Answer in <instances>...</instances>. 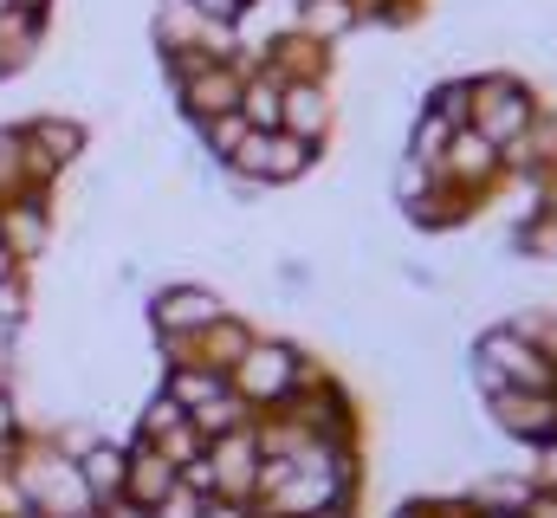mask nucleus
Segmentation results:
<instances>
[{"label":"nucleus","instance_id":"nucleus-8","mask_svg":"<svg viewBox=\"0 0 557 518\" xmlns=\"http://www.w3.org/2000/svg\"><path fill=\"white\" fill-rule=\"evenodd\" d=\"M20 486L46 506L52 518H91V493H85V480H78V460H59V467H39V473H20Z\"/></svg>","mask_w":557,"mask_h":518},{"label":"nucleus","instance_id":"nucleus-16","mask_svg":"<svg viewBox=\"0 0 557 518\" xmlns=\"http://www.w3.org/2000/svg\"><path fill=\"white\" fill-rule=\"evenodd\" d=\"M247 136H253V124H247L240 111H221V118H208V124H201V143H208V156H214V162H227Z\"/></svg>","mask_w":557,"mask_h":518},{"label":"nucleus","instance_id":"nucleus-24","mask_svg":"<svg viewBox=\"0 0 557 518\" xmlns=\"http://www.w3.org/2000/svg\"><path fill=\"white\" fill-rule=\"evenodd\" d=\"M7 7H13V0H0V13H7Z\"/></svg>","mask_w":557,"mask_h":518},{"label":"nucleus","instance_id":"nucleus-15","mask_svg":"<svg viewBox=\"0 0 557 518\" xmlns=\"http://www.w3.org/2000/svg\"><path fill=\"white\" fill-rule=\"evenodd\" d=\"M428 118H441L447 130H467L473 124V78H447L428 91Z\"/></svg>","mask_w":557,"mask_h":518},{"label":"nucleus","instance_id":"nucleus-1","mask_svg":"<svg viewBox=\"0 0 557 518\" xmlns=\"http://www.w3.org/2000/svg\"><path fill=\"white\" fill-rule=\"evenodd\" d=\"M305 377H311V370H305V357H298L292 344H278V337L273 344H260V337H253L247 357L227 370V388H234L247 408H260V402H273L278 408V402H292V388L305 383Z\"/></svg>","mask_w":557,"mask_h":518},{"label":"nucleus","instance_id":"nucleus-4","mask_svg":"<svg viewBox=\"0 0 557 518\" xmlns=\"http://www.w3.org/2000/svg\"><path fill=\"white\" fill-rule=\"evenodd\" d=\"M240 85H247V65H221V59H208L201 72L175 78L169 91H175V104H182L195 124H208V118H221V111H240Z\"/></svg>","mask_w":557,"mask_h":518},{"label":"nucleus","instance_id":"nucleus-23","mask_svg":"<svg viewBox=\"0 0 557 518\" xmlns=\"http://www.w3.org/2000/svg\"><path fill=\"white\" fill-rule=\"evenodd\" d=\"M7 72H13V59H7V52H0V78H7Z\"/></svg>","mask_w":557,"mask_h":518},{"label":"nucleus","instance_id":"nucleus-18","mask_svg":"<svg viewBox=\"0 0 557 518\" xmlns=\"http://www.w3.org/2000/svg\"><path fill=\"white\" fill-rule=\"evenodd\" d=\"M188 7H195V13H201L208 26H240L253 0H188Z\"/></svg>","mask_w":557,"mask_h":518},{"label":"nucleus","instance_id":"nucleus-19","mask_svg":"<svg viewBox=\"0 0 557 518\" xmlns=\"http://www.w3.org/2000/svg\"><path fill=\"white\" fill-rule=\"evenodd\" d=\"M532 493H557V441H539V473H532Z\"/></svg>","mask_w":557,"mask_h":518},{"label":"nucleus","instance_id":"nucleus-3","mask_svg":"<svg viewBox=\"0 0 557 518\" xmlns=\"http://www.w3.org/2000/svg\"><path fill=\"white\" fill-rule=\"evenodd\" d=\"M311 143H298V136H285V130H253L234 156H227V169L240 175V182H267V188H285V182H298L305 169H311Z\"/></svg>","mask_w":557,"mask_h":518},{"label":"nucleus","instance_id":"nucleus-5","mask_svg":"<svg viewBox=\"0 0 557 518\" xmlns=\"http://www.w3.org/2000/svg\"><path fill=\"white\" fill-rule=\"evenodd\" d=\"M52 240V214H46V188H20L13 201H0V247L13 254V266L46 254Z\"/></svg>","mask_w":557,"mask_h":518},{"label":"nucleus","instance_id":"nucleus-6","mask_svg":"<svg viewBox=\"0 0 557 518\" xmlns=\"http://www.w3.org/2000/svg\"><path fill=\"white\" fill-rule=\"evenodd\" d=\"M156 331L162 337H201L208 324H221L227 311H221V292H208V285H169V292H156Z\"/></svg>","mask_w":557,"mask_h":518},{"label":"nucleus","instance_id":"nucleus-17","mask_svg":"<svg viewBox=\"0 0 557 518\" xmlns=\"http://www.w3.org/2000/svg\"><path fill=\"white\" fill-rule=\"evenodd\" d=\"M519 247L539 259H557V214H532L525 227H519Z\"/></svg>","mask_w":557,"mask_h":518},{"label":"nucleus","instance_id":"nucleus-22","mask_svg":"<svg viewBox=\"0 0 557 518\" xmlns=\"http://www.w3.org/2000/svg\"><path fill=\"white\" fill-rule=\"evenodd\" d=\"M13 7H33V13H46V0H13Z\"/></svg>","mask_w":557,"mask_h":518},{"label":"nucleus","instance_id":"nucleus-2","mask_svg":"<svg viewBox=\"0 0 557 518\" xmlns=\"http://www.w3.org/2000/svg\"><path fill=\"white\" fill-rule=\"evenodd\" d=\"M532 118H539V111H532V91H525L512 72H486V78H473V130H480L493 149L519 143Z\"/></svg>","mask_w":557,"mask_h":518},{"label":"nucleus","instance_id":"nucleus-11","mask_svg":"<svg viewBox=\"0 0 557 518\" xmlns=\"http://www.w3.org/2000/svg\"><path fill=\"white\" fill-rule=\"evenodd\" d=\"M20 143H26L39 162L65 169V162H78V156H85V124H78V118H33V124L20 130Z\"/></svg>","mask_w":557,"mask_h":518},{"label":"nucleus","instance_id":"nucleus-21","mask_svg":"<svg viewBox=\"0 0 557 518\" xmlns=\"http://www.w3.org/2000/svg\"><path fill=\"white\" fill-rule=\"evenodd\" d=\"M545 201H552V214H557V169L545 175Z\"/></svg>","mask_w":557,"mask_h":518},{"label":"nucleus","instance_id":"nucleus-14","mask_svg":"<svg viewBox=\"0 0 557 518\" xmlns=\"http://www.w3.org/2000/svg\"><path fill=\"white\" fill-rule=\"evenodd\" d=\"M278 85L273 72H260V65H247V85H240V118L253 130H278Z\"/></svg>","mask_w":557,"mask_h":518},{"label":"nucleus","instance_id":"nucleus-7","mask_svg":"<svg viewBox=\"0 0 557 518\" xmlns=\"http://www.w3.org/2000/svg\"><path fill=\"white\" fill-rule=\"evenodd\" d=\"M278 130L298 136V143H311V149L331 136V98H324L318 78H292V85L278 91Z\"/></svg>","mask_w":557,"mask_h":518},{"label":"nucleus","instance_id":"nucleus-13","mask_svg":"<svg viewBox=\"0 0 557 518\" xmlns=\"http://www.w3.org/2000/svg\"><path fill=\"white\" fill-rule=\"evenodd\" d=\"M292 26H298L305 39H318V46H331V39H344V33L357 26V7H350V0H298V13H292Z\"/></svg>","mask_w":557,"mask_h":518},{"label":"nucleus","instance_id":"nucleus-12","mask_svg":"<svg viewBox=\"0 0 557 518\" xmlns=\"http://www.w3.org/2000/svg\"><path fill=\"white\" fill-rule=\"evenodd\" d=\"M162 395H169V402H182V408L195 415V408H208V402H221V395H227V370H208V363H182V370H169Z\"/></svg>","mask_w":557,"mask_h":518},{"label":"nucleus","instance_id":"nucleus-20","mask_svg":"<svg viewBox=\"0 0 557 518\" xmlns=\"http://www.w3.org/2000/svg\"><path fill=\"white\" fill-rule=\"evenodd\" d=\"M539 350H545V363H552V370H557V318H552V324H545V337H539Z\"/></svg>","mask_w":557,"mask_h":518},{"label":"nucleus","instance_id":"nucleus-9","mask_svg":"<svg viewBox=\"0 0 557 518\" xmlns=\"http://www.w3.org/2000/svg\"><path fill=\"white\" fill-rule=\"evenodd\" d=\"M486 408H493V421H499L506 434H525L532 447H539V441H552V428H557V402H552V395L499 388V395H486Z\"/></svg>","mask_w":557,"mask_h":518},{"label":"nucleus","instance_id":"nucleus-10","mask_svg":"<svg viewBox=\"0 0 557 518\" xmlns=\"http://www.w3.org/2000/svg\"><path fill=\"white\" fill-rule=\"evenodd\" d=\"M434 169H441L454 188H473V182H486V175L499 169V149L467 124V130H454V136H447V149H441V162H434Z\"/></svg>","mask_w":557,"mask_h":518}]
</instances>
